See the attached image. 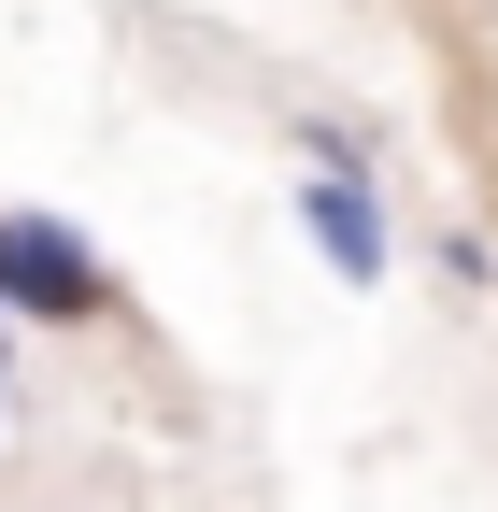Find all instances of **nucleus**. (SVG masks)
<instances>
[{
  "label": "nucleus",
  "instance_id": "nucleus-1",
  "mask_svg": "<svg viewBox=\"0 0 498 512\" xmlns=\"http://www.w3.org/2000/svg\"><path fill=\"white\" fill-rule=\"evenodd\" d=\"M0 313H15V328H114L129 285H114V256H100L72 214L0 200Z\"/></svg>",
  "mask_w": 498,
  "mask_h": 512
},
{
  "label": "nucleus",
  "instance_id": "nucleus-2",
  "mask_svg": "<svg viewBox=\"0 0 498 512\" xmlns=\"http://www.w3.org/2000/svg\"><path fill=\"white\" fill-rule=\"evenodd\" d=\"M299 242H314L342 285H385L399 271V228H385V185L370 171H299Z\"/></svg>",
  "mask_w": 498,
  "mask_h": 512
},
{
  "label": "nucleus",
  "instance_id": "nucleus-4",
  "mask_svg": "<svg viewBox=\"0 0 498 512\" xmlns=\"http://www.w3.org/2000/svg\"><path fill=\"white\" fill-rule=\"evenodd\" d=\"M0 370H15V328H0Z\"/></svg>",
  "mask_w": 498,
  "mask_h": 512
},
{
  "label": "nucleus",
  "instance_id": "nucleus-3",
  "mask_svg": "<svg viewBox=\"0 0 498 512\" xmlns=\"http://www.w3.org/2000/svg\"><path fill=\"white\" fill-rule=\"evenodd\" d=\"M442 285H456V299H484V285H498V256H484V228H442Z\"/></svg>",
  "mask_w": 498,
  "mask_h": 512
}]
</instances>
